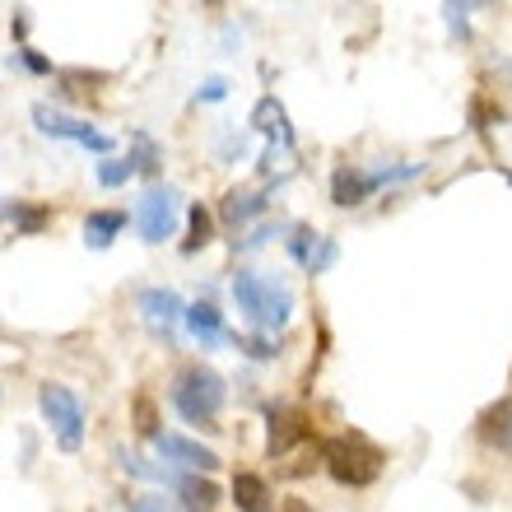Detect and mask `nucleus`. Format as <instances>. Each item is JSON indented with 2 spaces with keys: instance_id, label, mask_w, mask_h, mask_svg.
<instances>
[{
  "instance_id": "nucleus-12",
  "label": "nucleus",
  "mask_w": 512,
  "mask_h": 512,
  "mask_svg": "<svg viewBox=\"0 0 512 512\" xmlns=\"http://www.w3.org/2000/svg\"><path fill=\"white\" fill-rule=\"evenodd\" d=\"M289 256H294V261L308 270V275H322V270L336 266V243H331L326 233L294 229V238H289Z\"/></svg>"
},
{
  "instance_id": "nucleus-20",
  "label": "nucleus",
  "mask_w": 512,
  "mask_h": 512,
  "mask_svg": "<svg viewBox=\"0 0 512 512\" xmlns=\"http://www.w3.org/2000/svg\"><path fill=\"white\" fill-rule=\"evenodd\" d=\"M210 233H215V219H210V210L205 205H191L187 210V243H182V252H201L205 243H210Z\"/></svg>"
},
{
  "instance_id": "nucleus-22",
  "label": "nucleus",
  "mask_w": 512,
  "mask_h": 512,
  "mask_svg": "<svg viewBox=\"0 0 512 512\" xmlns=\"http://www.w3.org/2000/svg\"><path fill=\"white\" fill-rule=\"evenodd\" d=\"M135 429L145 433V438H159V415H154V401L149 396H135Z\"/></svg>"
},
{
  "instance_id": "nucleus-19",
  "label": "nucleus",
  "mask_w": 512,
  "mask_h": 512,
  "mask_svg": "<svg viewBox=\"0 0 512 512\" xmlns=\"http://www.w3.org/2000/svg\"><path fill=\"white\" fill-rule=\"evenodd\" d=\"M182 503H187V512H215L219 503V489L215 480H201V475H182Z\"/></svg>"
},
{
  "instance_id": "nucleus-21",
  "label": "nucleus",
  "mask_w": 512,
  "mask_h": 512,
  "mask_svg": "<svg viewBox=\"0 0 512 512\" xmlns=\"http://www.w3.org/2000/svg\"><path fill=\"white\" fill-rule=\"evenodd\" d=\"M135 173H140V168H135L131 154H126V159H103V163H98V182H103L108 191L112 187H126Z\"/></svg>"
},
{
  "instance_id": "nucleus-11",
  "label": "nucleus",
  "mask_w": 512,
  "mask_h": 512,
  "mask_svg": "<svg viewBox=\"0 0 512 512\" xmlns=\"http://www.w3.org/2000/svg\"><path fill=\"white\" fill-rule=\"evenodd\" d=\"M154 447H159L163 461L187 466V471H215V466H219V457L210 452V447H201L196 438H182V433H159V438H154Z\"/></svg>"
},
{
  "instance_id": "nucleus-4",
  "label": "nucleus",
  "mask_w": 512,
  "mask_h": 512,
  "mask_svg": "<svg viewBox=\"0 0 512 512\" xmlns=\"http://www.w3.org/2000/svg\"><path fill=\"white\" fill-rule=\"evenodd\" d=\"M38 405H42V415H47V424H52L56 443L66 447V452H80V443H84V405H80V396H75L70 387H61V382H47V387L38 391Z\"/></svg>"
},
{
  "instance_id": "nucleus-5",
  "label": "nucleus",
  "mask_w": 512,
  "mask_h": 512,
  "mask_svg": "<svg viewBox=\"0 0 512 512\" xmlns=\"http://www.w3.org/2000/svg\"><path fill=\"white\" fill-rule=\"evenodd\" d=\"M177 215H182V196L177 187H149L135 205V229L145 243H163L177 233Z\"/></svg>"
},
{
  "instance_id": "nucleus-10",
  "label": "nucleus",
  "mask_w": 512,
  "mask_h": 512,
  "mask_svg": "<svg viewBox=\"0 0 512 512\" xmlns=\"http://www.w3.org/2000/svg\"><path fill=\"white\" fill-rule=\"evenodd\" d=\"M270 429H266V452L270 457H284L289 447H298L308 438V415L294 410V405H270Z\"/></svg>"
},
{
  "instance_id": "nucleus-30",
  "label": "nucleus",
  "mask_w": 512,
  "mask_h": 512,
  "mask_svg": "<svg viewBox=\"0 0 512 512\" xmlns=\"http://www.w3.org/2000/svg\"><path fill=\"white\" fill-rule=\"evenodd\" d=\"M508 182H512V173H508Z\"/></svg>"
},
{
  "instance_id": "nucleus-25",
  "label": "nucleus",
  "mask_w": 512,
  "mask_h": 512,
  "mask_svg": "<svg viewBox=\"0 0 512 512\" xmlns=\"http://www.w3.org/2000/svg\"><path fill=\"white\" fill-rule=\"evenodd\" d=\"M238 345H243V350H247V354H252V359H275V354H280V350H275V345H270V340H266V336L238 340Z\"/></svg>"
},
{
  "instance_id": "nucleus-24",
  "label": "nucleus",
  "mask_w": 512,
  "mask_h": 512,
  "mask_svg": "<svg viewBox=\"0 0 512 512\" xmlns=\"http://www.w3.org/2000/svg\"><path fill=\"white\" fill-rule=\"evenodd\" d=\"M443 14H447V24H452V33H457V38H471V24H466V5H443Z\"/></svg>"
},
{
  "instance_id": "nucleus-3",
  "label": "nucleus",
  "mask_w": 512,
  "mask_h": 512,
  "mask_svg": "<svg viewBox=\"0 0 512 512\" xmlns=\"http://www.w3.org/2000/svg\"><path fill=\"white\" fill-rule=\"evenodd\" d=\"M233 298H238V312L252 326H261V331H280L289 322V312H294V294L280 280L256 275V270H238L233 275Z\"/></svg>"
},
{
  "instance_id": "nucleus-29",
  "label": "nucleus",
  "mask_w": 512,
  "mask_h": 512,
  "mask_svg": "<svg viewBox=\"0 0 512 512\" xmlns=\"http://www.w3.org/2000/svg\"><path fill=\"white\" fill-rule=\"evenodd\" d=\"M24 66H28V70H52L47 61H42V56H33V52H24Z\"/></svg>"
},
{
  "instance_id": "nucleus-16",
  "label": "nucleus",
  "mask_w": 512,
  "mask_h": 512,
  "mask_svg": "<svg viewBox=\"0 0 512 512\" xmlns=\"http://www.w3.org/2000/svg\"><path fill=\"white\" fill-rule=\"evenodd\" d=\"M122 229H126L122 210H89V219H84V243L94 247V252H103V247H112V238Z\"/></svg>"
},
{
  "instance_id": "nucleus-6",
  "label": "nucleus",
  "mask_w": 512,
  "mask_h": 512,
  "mask_svg": "<svg viewBox=\"0 0 512 512\" xmlns=\"http://www.w3.org/2000/svg\"><path fill=\"white\" fill-rule=\"evenodd\" d=\"M33 122H38L42 135H52V140H75V145L98 149V154H108V149H112V140L103 131H94L89 122H75V117L47 108V103H38V108H33Z\"/></svg>"
},
{
  "instance_id": "nucleus-8",
  "label": "nucleus",
  "mask_w": 512,
  "mask_h": 512,
  "mask_svg": "<svg viewBox=\"0 0 512 512\" xmlns=\"http://www.w3.org/2000/svg\"><path fill=\"white\" fill-rule=\"evenodd\" d=\"M140 312H145V326L163 340H177V326L187 322V308L173 289H145L140 294Z\"/></svg>"
},
{
  "instance_id": "nucleus-2",
  "label": "nucleus",
  "mask_w": 512,
  "mask_h": 512,
  "mask_svg": "<svg viewBox=\"0 0 512 512\" xmlns=\"http://www.w3.org/2000/svg\"><path fill=\"white\" fill-rule=\"evenodd\" d=\"M224 396H229V382L210 364H182L173 387H168V401L187 424H210L224 410Z\"/></svg>"
},
{
  "instance_id": "nucleus-26",
  "label": "nucleus",
  "mask_w": 512,
  "mask_h": 512,
  "mask_svg": "<svg viewBox=\"0 0 512 512\" xmlns=\"http://www.w3.org/2000/svg\"><path fill=\"white\" fill-rule=\"evenodd\" d=\"M126 512H173V503L163 499V494H149V499H135Z\"/></svg>"
},
{
  "instance_id": "nucleus-15",
  "label": "nucleus",
  "mask_w": 512,
  "mask_h": 512,
  "mask_svg": "<svg viewBox=\"0 0 512 512\" xmlns=\"http://www.w3.org/2000/svg\"><path fill=\"white\" fill-rule=\"evenodd\" d=\"M233 503H238V512H275L270 508V485L252 471L233 475Z\"/></svg>"
},
{
  "instance_id": "nucleus-9",
  "label": "nucleus",
  "mask_w": 512,
  "mask_h": 512,
  "mask_svg": "<svg viewBox=\"0 0 512 512\" xmlns=\"http://www.w3.org/2000/svg\"><path fill=\"white\" fill-rule=\"evenodd\" d=\"M252 126L270 140V154H266V159H275V149H280L284 159L294 154V131H289V112H284V103H280L275 94L256 98V108H252Z\"/></svg>"
},
{
  "instance_id": "nucleus-7",
  "label": "nucleus",
  "mask_w": 512,
  "mask_h": 512,
  "mask_svg": "<svg viewBox=\"0 0 512 512\" xmlns=\"http://www.w3.org/2000/svg\"><path fill=\"white\" fill-rule=\"evenodd\" d=\"M378 187H387L382 168H354V163H345V168H336V173H331V201H336L340 210L364 205Z\"/></svg>"
},
{
  "instance_id": "nucleus-14",
  "label": "nucleus",
  "mask_w": 512,
  "mask_h": 512,
  "mask_svg": "<svg viewBox=\"0 0 512 512\" xmlns=\"http://www.w3.org/2000/svg\"><path fill=\"white\" fill-rule=\"evenodd\" d=\"M187 331L201 345H219V340H229V326H224V317H219L215 303H191L187 308Z\"/></svg>"
},
{
  "instance_id": "nucleus-13",
  "label": "nucleus",
  "mask_w": 512,
  "mask_h": 512,
  "mask_svg": "<svg viewBox=\"0 0 512 512\" xmlns=\"http://www.w3.org/2000/svg\"><path fill=\"white\" fill-rule=\"evenodd\" d=\"M475 429H480V438H485L494 452H508L512 457V396H499L494 405H485Z\"/></svg>"
},
{
  "instance_id": "nucleus-1",
  "label": "nucleus",
  "mask_w": 512,
  "mask_h": 512,
  "mask_svg": "<svg viewBox=\"0 0 512 512\" xmlns=\"http://www.w3.org/2000/svg\"><path fill=\"white\" fill-rule=\"evenodd\" d=\"M322 466L331 471V480L345 489H368L382 475L387 457L378 443H368L364 433H336L322 443Z\"/></svg>"
},
{
  "instance_id": "nucleus-28",
  "label": "nucleus",
  "mask_w": 512,
  "mask_h": 512,
  "mask_svg": "<svg viewBox=\"0 0 512 512\" xmlns=\"http://www.w3.org/2000/svg\"><path fill=\"white\" fill-rule=\"evenodd\" d=\"M275 512H312V508H308V503H303V499H284Z\"/></svg>"
},
{
  "instance_id": "nucleus-27",
  "label": "nucleus",
  "mask_w": 512,
  "mask_h": 512,
  "mask_svg": "<svg viewBox=\"0 0 512 512\" xmlns=\"http://www.w3.org/2000/svg\"><path fill=\"white\" fill-rule=\"evenodd\" d=\"M224 94H229V84H224V80H205V89H201L205 103H219Z\"/></svg>"
},
{
  "instance_id": "nucleus-17",
  "label": "nucleus",
  "mask_w": 512,
  "mask_h": 512,
  "mask_svg": "<svg viewBox=\"0 0 512 512\" xmlns=\"http://www.w3.org/2000/svg\"><path fill=\"white\" fill-rule=\"evenodd\" d=\"M261 210H266V196H261V191H238L233 187L229 196H224V219H229L233 229H243L247 219H256Z\"/></svg>"
},
{
  "instance_id": "nucleus-18",
  "label": "nucleus",
  "mask_w": 512,
  "mask_h": 512,
  "mask_svg": "<svg viewBox=\"0 0 512 512\" xmlns=\"http://www.w3.org/2000/svg\"><path fill=\"white\" fill-rule=\"evenodd\" d=\"M5 219H10V229L14 233H42L47 229V205H28V201H5Z\"/></svg>"
},
{
  "instance_id": "nucleus-23",
  "label": "nucleus",
  "mask_w": 512,
  "mask_h": 512,
  "mask_svg": "<svg viewBox=\"0 0 512 512\" xmlns=\"http://www.w3.org/2000/svg\"><path fill=\"white\" fill-rule=\"evenodd\" d=\"M135 168H140V173H154V168H159V149H154L149 135H135Z\"/></svg>"
}]
</instances>
